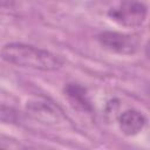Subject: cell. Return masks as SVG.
Here are the masks:
<instances>
[{
    "instance_id": "6da1fadb",
    "label": "cell",
    "mask_w": 150,
    "mask_h": 150,
    "mask_svg": "<svg viewBox=\"0 0 150 150\" xmlns=\"http://www.w3.org/2000/svg\"><path fill=\"white\" fill-rule=\"evenodd\" d=\"M0 57L13 66L41 71L57 70L64 63L60 55L23 42L6 43L0 50Z\"/></svg>"
},
{
    "instance_id": "8992f818",
    "label": "cell",
    "mask_w": 150,
    "mask_h": 150,
    "mask_svg": "<svg viewBox=\"0 0 150 150\" xmlns=\"http://www.w3.org/2000/svg\"><path fill=\"white\" fill-rule=\"evenodd\" d=\"M27 108H28L29 112L36 118L45 120L47 122H50L53 120L57 121V118H59L57 111H55V109L46 102H30L27 105Z\"/></svg>"
},
{
    "instance_id": "277c9868",
    "label": "cell",
    "mask_w": 150,
    "mask_h": 150,
    "mask_svg": "<svg viewBox=\"0 0 150 150\" xmlns=\"http://www.w3.org/2000/svg\"><path fill=\"white\" fill-rule=\"evenodd\" d=\"M146 116L136 109H128L118 117V125L121 131L127 136H135L139 134L146 125Z\"/></svg>"
},
{
    "instance_id": "5b68a950",
    "label": "cell",
    "mask_w": 150,
    "mask_h": 150,
    "mask_svg": "<svg viewBox=\"0 0 150 150\" xmlns=\"http://www.w3.org/2000/svg\"><path fill=\"white\" fill-rule=\"evenodd\" d=\"M64 95L69 98L71 104L76 107L77 109L86 111V112H93L94 107L91 104V101L89 98V95L87 93V89L79 84V83H68L64 89Z\"/></svg>"
},
{
    "instance_id": "3957f363",
    "label": "cell",
    "mask_w": 150,
    "mask_h": 150,
    "mask_svg": "<svg viewBox=\"0 0 150 150\" xmlns=\"http://www.w3.org/2000/svg\"><path fill=\"white\" fill-rule=\"evenodd\" d=\"M98 43L110 53L120 55H134L141 47V40L136 35L104 30L97 35Z\"/></svg>"
},
{
    "instance_id": "52a82bcc",
    "label": "cell",
    "mask_w": 150,
    "mask_h": 150,
    "mask_svg": "<svg viewBox=\"0 0 150 150\" xmlns=\"http://www.w3.org/2000/svg\"><path fill=\"white\" fill-rule=\"evenodd\" d=\"M19 5V0H0V14H9Z\"/></svg>"
},
{
    "instance_id": "7a4b0ae2",
    "label": "cell",
    "mask_w": 150,
    "mask_h": 150,
    "mask_svg": "<svg viewBox=\"0 0 150 150\" xmlns=\"http://www.w3.org/2000/svg\"><path fill=\"white\" fill-rule=\"evenodd\" d=\"M148 15V7L139 0H121L108 11V16L116 23L128 28L141 27Z\"/></svg>"
}]
</instances>
